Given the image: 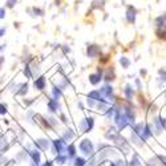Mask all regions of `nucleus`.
I'll return each mask as SVG.
<instances>
[{"mask_svg": "<svg viewBox=\"0 0 166 166\" xmlns=\"http://www.w3.org/2000/svg\"><path fill=\"white\" fill-rule=\"evenodd\" d=\"M80 149L84 154H92V152H93V145H92L88 140H84V141L80 143Z\"/></svg>", "mask_w": 166, "mask_h": 166, "instance_id": "obj_1", "label": "nucleus"}, {"mask_svg": "<svg viewBox=\"0 0 166 166\" xmlns=\"http://www.w3.org/2000/svg\"><path fill=\"white\" fill-rule=\"evenodd\" d=\"M100 48L97 45H90L89 48H88V55H89L90 57H96V55L98 53Z\"/></svg>", "mask_w": 166, "mask_h": 166, "instance_id": "obj_2", "label": "nucleus"}, {"mask_svg": "<svg viewBox=\"0 0 166 166\" xmlns=\"http://www.w3.org/2000/svg\"><path fill=\"white\" fill-rule=\"evenodd\" d=\"M35 87L37 88V89H43L44 87H45V79L44 77H40V79H37L35 81Z\"/></svg>", "mask_w": 166, "mask_h": 166, "instance_id": "obj_3", "label": "nucleus"}, {"mask_svg": "<svg viewBox=\"0 0 166 166\" xmlns=\"http://www.w3.org/2000/svg\"><path fill=\"white\" fill-rule=\"evenodd\" d=\"M89 80H90V83L93 84V85H96L97 83H100V80H101V76H98V75H92L89 77Z\"/></svg>", "mask_w": 166, "mask_h": 166, "instance_id": "obj_4", "label": "nucleus"}, {"mask_svg": "<svg viewBox=\"0 0 166 166\" xmlns=\"http://www.w3.org/2000/svg\"><path fill=\"white\" fill-rule=\"evenodd\" d=\"M85 165V161L83 160V158H77L76 160V166H84Z\"/></svg>", "mask_w": 166, "mask_h": 166, "instance_id": "obj_5", "label": "nucleus"}, {"mask_svg": "<svg viewBox=\"0 0 166 166\" xmlns=\"http://www.w3.org/2000/svg\"><path fill=\"white\" fill-rule=\"evenodd\" d=\"M121 62L124 64V68H128V66H129V60H128V58L122 57V58H121Z\"/></svg>", "mask_w": 166, "mask_h": 166, "instance_id": "obj_6", "label": "nucleus"}, {"mask_svg": "<svg viewBox=\"0 0 166 166\" xmlns=\"http://www.w3.org/2000/svg\"><path fill=\"white\" fill-rule=\"evenodd\" d=\"M4 16H5V11H4V8H0V19H3Z\"/></svg>", "mask_w": 166, "mask_h": 166, "instance_id": "obj_7", "label": "nucleus"}, {"mask_svg": "<svg viewBox=\"0 0 166 166\" xmlns=\"http://www.w3.org/2000/svg\"><path fill=\"white\" fill-rule=\"evenodd\" d=\"M5 112H7V110H5V106H4V105H0V113L3 114V113H5Z\"/></svg>", "mask_w": 166, "mask_h": 166, "instance_id": "obj_8", "label": "nucleus"}, {"mask_svg": "<svg viewBox=\"0 0 166 166\" xmlns=\"http://www.w3.org/2000/svg\"><path fill=\"white\" fill-rule=\"evenodd\" d=\"M3 33H5V28H2V29H0V36H3Z\"/></svg>", "mask_w": 166, "mask_h": 166, "instance_id": "obj_9", "label": "nucleus"}, {"mask_svg": "<svg viewBox=\"0 0 166 166\" xmlns=\"http://www.w3.org/2000/svg\"><path fill=\"white\" fill-rule=\"evenodd\" d=\"M8 5H9V7L13 5V0H9V2H8Z\"/></svg>", "mask_w": 166, "mask_h": 166, "instance_id": "obj_10", "label": "nucleus"}, {"mask_svg": "<svg viewBox=\"0 0 166 166\" xmlns=\"http://www.w3.org/2000/svg\"><path fill=\"white\" fill-rule=\"evenodd\" d=\"M43 166H52V165H51V162H48V164H44Z\"/></svg>", "mask_w": 166, "mask_h": 166, "instance_id": "obj_11", "label": "nucleus"}]
</instances>
